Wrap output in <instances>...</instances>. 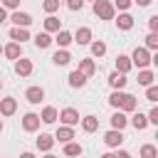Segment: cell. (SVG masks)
I'll return each mask as SVG.
<instances>
[{
	"label": "cell",
	"mask_w": 158,
	"mask_h": 158,
	"mask_svg": "<svg viewBox=\"0 0 158 158\" xmlns=\"http://www.w3.org/2000/svg\"><path fill=\"white\" fill-rule=\"evenodd\" d=\"M151 62H153V57H151V52H148L146 47H136V49H133L131 64H136V67H148Z\"/></svg>",
	"instance_id": "obj_1"
},
{
	"label": "cell",
	"mask_w": 158,
	"mask_h": 158,
	"mask_svg": "<svg viewBox=\"0 0 158 158\" xmlns=\"http://www.w3.org/2000/svg\"><path fill=\"white\" fill-rule=\"evenodd\" d=\"M94 12H96V17H101V20H114V5L106 2V0H96V2H94Z\"/></svg>",
	"instance_id": "obj_2"
},
{
	"label": "cell",
	"mask_w": 158,
	"mask_h": 158,
	"mask_svg": "<svg viewBox=\"0 0 158 158\" xmlns=\"http://www.w3.org/2000/svg\"><path fill=\"white\" fill-rule=\"evenodd\" d=\"M104 143H106V146H111V148H116V146H121V143H123V133L111 128V131L104 136Z\"/></svg>",
	"instance_id": "obj_3"
},
{
	"label": "cell",
	"mask_w": 158,
	"mask_h": 158,
	"mask_svg": "<svg viewBox=\"0 0 158 158\" xmlns=\"http://www.w3.org/2000/svg\"><path fill=\"white\" fill-rule=\"evenodd\" d=\"M15 109H17V101H15L12 96L0 101V114H2V116H12V114H15Z\"/></svg>",
	"instance_id": "obj_4"
},
{
	"label": "cell",
	"mask_w": 158,
	"mask_h": 158,
	"mask_svg": "<svg viewBox=\"0 0 158 158\" xmlns=\"http://www.w3.org/2000/svg\"><path fill=\"white\" fill-rule=\"evenodd\" d=\"M10 20L15 22V27H27V25H32V17H30L27 12H20V10H17V12H15Z\"/></svg>",
	"instance_id": "obj_5"
},
{
	"label": "cell",
	"mask_w": 158,
	"mask_h": 158,
	"mask_svg": "<svg viewBox=\"0 0 158 158\" xmlns=\"http://www.w3.org/2000/svg\"><path fill=\"white\" fill-rule=\"evenodd\" d=\"M25 96H27V101H30V104H40V101L44 99V91H42L40 86H30Z\"/></svg>",
	"instance_id": "obj_6"
},
{
	"label": "cell",
	"mask_w": 158,
	"mask_h": 158,
	"mask_svg": "<svg viewBox=\"0 0 158 158\" xmlns=\"http://www.w3.org/2000/svg\"><path fill=\"white\" fill-rule=\"evenodd\" d=\"M59 118H62L67 126H74V123H79V114H77L74 109H64V111L59 114Z\"/></svg>",
	"instance_id": "obj_7"
},
{
	"label": "cell",
	"mask_w": 158,
	"mask_h": 158,
	"mask_svg": "<svg viewBox=\"0 0 158 158\" xmlns=\"http://www.w3.org/2000/svg\"><path fill=\"white\" fill-rule=\"evenodd\" d=\"M37 126H40V116L37 114H27L22 118V128L25 131H37Z\"/></svg>",
	"instance_id": "obj_8"
},
{
	"label": "cell",
	"mask_w": 158,
	"mask_h": 158,
	"mask_svg": "<svg viewBox=\"0 0 158 158\" xmlns=\"http://www.w3.org/2000/svg\"><path fill=\"white\" fill-rule=\"evenodd\" d=\"M15 72H17L20 77H30V72H32V62H30V59H17Z\"/></svg>",
	"instance_id": "obj_9"
},
{
	"label": "cell",
	"mask_w": 158,
	"mask_h": 158,
	"mask_svg": "<svg viewBox=\"0 0 158 158\" xmlns=\"http://www.w3.org/2000/svg\"><path fill=\"white\" fill-rule=\"evenodd\" d=\"M74 40H77L79 44H89V42H91V30H89V27H79L77 35H74Z\"/></svg>",
	"instance_id": "obj_10"
},
{
	"label": "cell",
	"mask_w": 158,
	"mask_h": 158,
	"mask_svg": "<svg viewBox=\"0 0 158 158\" xmlns=\"http://www.w3.org/2000/svg\"><path fill=\"white\" fill-rule=\"evenodd\" d=\"M126 81H128V79H126V74H118V72H114V74L109 77V84H111L114 89H123V86H126Z\"/></svg>",
	"instance_id": "obj_11"
},
{
	"label": "cell",
	"mask_w": 158,
	"mask_h": 158,
	"mask_svg": "<svg viewBox=\"0 0 158 158\" xmlns=\"http://www.w3.org/2000/svg\"><path fill=\"white\" fill-rule=\"evenodd\" d=\"M54 138H57L59 143H69V141L74 138V131H72L69 126H62V128L57 131V136H54Z\"/></svg>",
	"instance_id": "obj_12"
},
{
	"label": "cell",
	"mask_w": 158,
	"mask_h": 158,
	"mask_svg": "<svg viewBox=\"0 0 158 158\" xmlns=\"http://www.w3.org/2000/svg\"><path fill=\"white\" fill-rule=\"evenodd\" d=\"M40 121H42V123H54V121H57V109H54V106H47V109L42 111Z\"/></svg>",
	"instance_id": "obj_13"
},
{
	"label": "cell",
	"mask_w": 158,
	"mask_h": 158,
	"mask_svg": "<svg viewBox=\"0 0 158 158\" xmlns=\"http://www.w3.org/2000/svg\"><path fill=\"white\" fill-rule=\"evenodd\" d=\"M126 123H128V118H126V116H123L121 111H116V114L111 116V126H114V131H121V128H123Z\"/></svg>",
	"instance_id": "obj_14"
},
{
	"label": "cell",
	"mask_w": 158,
	"mask_h": 158,
	"mask_svg": "<svg viewBox=\"0 0 158 158\" xmlns=\"http://www.w3.org/2000/svg\"><path fill=\"white\" fill-rule=\"evenodd\" d=\"M54 146V136H47V133H42L40 138H37V148L40 151H49Z\"/></svg>",
	"instance_id": "obj_15"
},
{
	"label": "cell",
	"mask_w": 158,
	"mask_h": 158,
	"mask_svg": "<svg viewBox=\"0 0 158 158\" xmlns=\"http://www.w3.org/2000/svg\"><path fill=\"white\" fill-rule=\"evenodd\" d=\"M10 37H12L15 42H25V40H30V35H27L25 27H12V30H10Z\"/></svg>",
	"instance_id": "obj_16"
},
{
	"label": "cell",
	"mask_w": 158,
	"mask_h": 158,
	"mask_svg": "<svg viewBox=\"0 0 158 158\" xmlns=\"http://www.w3.org/2000/svg\"><path fill=\"white\" fill-rule=\"evenodd\" d=\"M116 69H118V74H126V72L131 69V59L123 57V54H118V57H116Z\"/></svg>",
	"instance_id": "obj_17"
},
{
	"label": "cell",
	"mask_w": 158,
	"mask_h": 158,
	"mask_svg": "<svg viewBox=\"0 0 158 158\" xmlns=\"http://www.w3.org/2000/svg\"><path fill=\"white\" fill-rule=\"evenodd\" d=\"M84 84H86V77H84L79 69L69 74V86H84Z\"/></svg>",
	"instance_id": "obj_18"
},
{
	"label": "cell",
	"mask_w": 158,
	"mask_h": 158,
	"mask_svg": "<svg viewBox=\"0 0 158 158\" xmlns=\"http://www.w3.org/2000/svg\"><path fill=\"white\" fill-rule=\"evenodd\" d=\"M81 126H84V131H86V133H91V131H96V128H99V118H96V116H84Z\"/></svg>",
	"instance_id": "obj_19"
},
{
	"label": "cell",
	"mask_w": 158,
	"mask_h": 158,
	"mask_svg": "<svg viewBox=\"0 0 158 158\" xmlns=\"http://www.w3.org/2000/svg\"><path fill=\"white\" fill-rule=\"evenodd\" d=\"M2 52H5V57H7V59H17V57H20V44H17V42H10Z\"/></svg>",
	"instance_id": "obj_20"
},
{
	"label": "cell",
	"mask_w": 158,
	"mask_h": 158,
	"mask_svg": "<svg viewBox=\"0 0 158 158\" xmlns=\"http://www.w3.org/2000/svg\"><path fill=\"white\" fill-rule=\"evenodd\" d=\"M52 59H54V64L64 67V64H69V59H72V57H69V52H67V49H59V52H54V57H52Z\"/></svg>",
	"instance_id": "obj_21"
},
{
	"label": "cell",
	"mask_w": 158,
	"mask_h": 158,
	"mask_svg": "<svg viewBox=\"0 0 158 158\" xmlns=\"http://www.w3.org/2000/svg\"><path fill=\"white\" fill-rule=\"evenodd\" d=\"M94 69H96V67H94V59H81V62H79V72H81L84 77L94 74Z\"/></svg>",
	"instance_id": "obj_22"
},
{
	"label": "cell",
	"mask_w": 158,
	"mask_h": 158,
	"mask_svg": "<svg viewBox=\"0 0 158 158\" xmlns=\"http://www.w3.org/2000/svg\"><path fill=\"white\" fill-rule=\"evenodd\" d=\"M131 123H133V128H136V131H143V128L148 126V118H146L143 114H133V118H131Z\"/></svg>",
	"instance_id": "obj_23"
},
{
	"label": "cell",
	"mask_w": 158,
	"mask_h": 158,
	"mask_svg": "<svg viewBox=\"0 0 158 158\" xmlns=\"http://www.w3.org/2000/svg\"><path fill=\"white\" fill-rule=\"evenodd\" d=\"M116 25H118V30H131V27H133V17H131V15H118Z\"/></svg>",
	"instance_id": "obj_24"
},
{
	"label": "cell",
	"mask_w": 158,
	"mask_h": 158,
	"mask_svg": "<svg viewBox=\"0 0 158 158\" xmlns=\"http://www.w3.org/2000/svg\"><path fill=\"white\" fill-rule=\"evenodd\" d=\"M44 30H47V32H59V17L49 15V17L44 20Z\"/></svg>",
	"instance_id": "obj_25"
},
{
	"label": "cell",
	"mask_w": 158,
	"mask_h": 158,
	"mask_svg": "<svg viewBox=\"0 0 158 158\" xmlns=\"http://www.w3.org/2000/svg\"><path fill=\"white\" fill-rule=\"evenodd\" d=\"M35 44H37V47H42V49H44V47H49V44H52V37H49V35H47V32H40V35H37V37H35Z\"/></svg>",
	"instance_id": "obj_26"
},
{
	"label": "cell",
	"mask_w": 158,
	"mask_h": 158,
	"mask_svg": "<svg viewBox=\"0 0 158 158\" xmlns=\"http://www.w3.org/2000/svg\"><path fill=\"white\" fill-rule=\"evenodd\" d=\"M123 96H126L123 91H114V94L109 96V104H111L114 109H121V104H123Z\"/></svg>",
	"instance_id": "obj_27"
},
{
	"label": "cell",
	"mask_w": 158,
	"mask_h": 158,
	"mask_svg": "<svg viewBox=\"0 0 158 158\" xmlns=\"http://www.w3.org/2000/svg\"><path fill=\"white\" fill-rule=\"evenodd\" d=\"M69 42H72V35H69L67 30H59V32H57V44H59V47H67Z\"/></svg>",
	"instance_id": "obj_28"
},
{
	"label": "cell",
	"mask_w": 158,
	"mask_h": 158,
	"mask_svg": "<svg viewBox=\"0 0 158 158\" xmlns=\"http://www.w3.org/2000/svg\"><path fill=\"white\" fill-rule=\"evenodd\" d=\"M64 153H67V156H81V146L69 141V143H64Z\"/></svg>",
	"instance_id": "obj_29"
},
{
	"label": "cell",
	"mask_w": 158,
	"mask_h": 158,
	"mask_svg": "<svg viewBox=\"0 0 158 158\" xmlns=\"http://www.w3.org/2000/svg\"><path fill=\"white\" fill-rule=\"evenodd\" d=\"M151 81H153V72L143 69V72L138 74V84H143V86H151Z\"/></svg>",
	"instance_id": "obj_30"
},
{
	"label": "cell",
	"mask_w": 158,
	"mask_h": 158,
	"mask_svg": "<svg viewBox=\"0 0 158 158\" xmlns=\"http://www.w3.org/2000/svg\"><path fill=\"white\" fill-rule=\"evenodd\" d=\"M121 109H123V111H133V109H136V96L126 94V96H123V104H121Z\"/></svg>",
	"instance_id": "obj_31"
},
{
	"label": "cell",
	"mask_w": 158,
	"mask_h": 158,
	"mask_svg": "<svg viewBox=\"0 0 158 158\" xmlns=\"http://www.w3.org/2000/svg\"><path fill=\"white\" fill-rule=\"evenodd\" d=\"M91 54H94V57H104V54H106V44H104V42H94V44H91Z\"/></svg>",
	"instance_id": "obj_32"
},
{
	"label": "cell",
	"mask_w": 158,
	"mask_h": 158,
	"mask_svg": "<svg viewBox=\"0 0 158 158\" xmlns=\"http://www.w3.org/2000/svg\"><path fill=\"white\" fill-rule=\"evenodd\" d=\"M141 158H156V146L146 143V146L141 148Z\"/></svg>",
	"instance_id": "obj_33"
},
{
	"label": "cell",
	"mask_w": 158,
	"mask_h": 158,
	"mask_svg": "<svg viewBox=\"0 0 158 158\" xmlns=\"http://www.w3.org/2000/svg\"><path fill=\"white\" fill-rule=\"evenodd\" d=\"M146 47H148V49H156V47H158V35H156V32H151V35L146 37Z\"/></svg>",
	"instance_id": "obj_34"
},
{
	"label": "cell",
	"mask_w": 158,
	"mask_h": 158,
	"mask_svg": "<svg viewBox=\"0 0 158 158\" xmlns=\"http://www.w3.org/2000/svg\"><path fill=\"white\" fill-rule=\"evenodd\" d=\"M42 7H44L47 12H54V10L59 7V0H44V2H42Z\"/></svg>",
	"instance_id": "obj_35"
},
{
	"label": "cell",
	"mask_w": 158,
	"mask_h": 158,
	"mask_svg": "<svg viewBox=\"0 0 158 158\" xmlns=\"http://www.w3.org/2000/svg\"><path fill=\"white\" fill-rule=\"evenodd\" d=\"M146 96H148V101H156V99H158V86H148Z\"/></svg>",
	"instance_id": "obj_36"
},
{
	"label": "cell",
	"mask_w": 158,
	"mask_h": 158,
	"mask_svg": "<svg viewBox=\"0 0 158 158\" xmlns=\"http://www.w3.org/2000/svg\"><path fill=\"white\" fill-rule=\"evenodd\" d=\"M81 5H84V0H67L69 10H81Z\"/></svg>",
	"instance_id": "obj_37"
},
{
	"label": "cell",
	"mask_w": 158,
	"mask_h": 158,
	"mask_svg": "<svg viewBox=\"0 0 158 158\" xmlns=\"http://www.w3.org/2000/svg\"><path fill=\"white\" fill-rule=\"evenodd\" d=\"M146 118H148V121H151V123H158V109H156V106H153V109H151V114H148V116H146Z\"/></svg>",
	"instance_id": "obj_38"
},
{
	"label": "cell",
	"mask_w": 158,
	"mask_h": 158,
	"mask_svg": "<svg viewBox=\"0 0 158 158\" xmlns=\"http://www.w3.org/2000/svg\"><path fill=\"white\" fill-rule=\"evenodd\" d=\"M148 25H151V30L156 32V30H158V15H151V20H148Z\"/></svg>",
	"instance_id": "obj_39"
},
{
	"label": "cell",
	"mask_w": 158,
	"mask_h": 158,
	"mask_svg": "<svg viewBox=\"0 0 158 158\" xmlns=\"http://www.w3.org/2000/svg\"><path fill=\"white\" fill-rule=\"evenodd\" d=\"M131 5V0H116V7H121V10H126Z\"/></svg>",
	"instance_id": "obj_40"
},
{
	"label": "cell",
	"mask_w": 158,
	"mask_h": 158,
	"mask_svg": "<svg viewBox=\"0 0 158 158\" xmlns=\"http://www.w3.org/2000/svg\"><path fill=\"white\" fill-rule=\"evenodd\" d=\"M2 5H5V7H17L20 0H2Z\"/></svg>",
	"instance_id": "obj_41"
},
{
	"label": "cell",
	"mask_w": 158,
	"mask_h": 158,
	"mask_svg": "<svg viewBox=\"0 0 158 158\" xmlns=\"http://www.w3.org/2000/svg\"><path fill=\"white\" fill-rule=\"evenodd\" d=\"M116 158H131V156H128L126 151H121V153H116Z\"/></svg>",
	"instance_id": "obj_42"
},
{
	"label": "cell",
	"mask_w": 158,
	"mask_h": 158,
	"mask_svg": "<svg viewBox=\"0 0 158 158\" xmlns=\"http://www.w3.org/2000/svg\"><path fill=\"white\" fill-rule=\"evenodd\" d=\"M2 22H5V10L0 7V25H2Z\"/></svg>",
	"instance_id": "obj_43"
},
{
	"label": "cell",
	"mask_w": 158,
	"mask_h": 158,
	"mask_svg": "<svg viewBox=\"0 0 158 158\" xmlns=\"http://www.w3.org/2000/svg\"><path fill=\"white\" fill-rule=\"evenodd\" d=\"M138 5H151V0H136Z\"/></svg>",
	"instance_id": "obj_44"
},
{
	"label": "cell",
	"mask_w": 158,
	"mask_h": 158,
	"mask_svg": "<svg viewBox=\"0 0 158 158\" xmlns=\"http://www.w3.org/2000/svg\"><path fill=\"white\" fill-rule=\"evenodd\" d=\"M101 158H116V156H114V153H104Z\"/></svg>",
	"instance_id": "obj_45"
},
{
	"label": "cell",
	"mask_w": 158,
	"mask_h": 158,
	"mask_svg": "<svg viewBox=\"0 0 158 158\" xmlns=\"http://www.w3.org/2000/svg\"><path fill=\"white\" fill-rule=\"evenodd\" d=\"M20 158H35V156H32V153H22Z\"/></svg>",
	"instance_id": "obj_46"
},
{
	"label": "cell",
	"mask_w": 158,
	"mask_h": 158,
	"mask_svg": "<svg viewBox=\"0 0 158 158\" xmlns=\"http://www.w3.org/2000/svg\"><path fill=\"white\" fill-rule=\"evenodd\" d=\"M44 158H57V156H52V153H47V156H44Z\"/></svg>",
	"instance_id": "obj_47"
},
{
	"label": "cell",
	"mask_w": 158,
	"mask_h": 158,
	"mask_svg": "<svg viewBox=\"0 0 158 158\" xmlns=\"http://www.w3.org/2000/svg\"><path fill=\"white\" fill-rule=\"evenodd\" d=\"M0 131H2V121H0Z\"/></svg>",
	"instance_id": "obj_48"
},
{
	"label": "cell",
	"mask_w": 158,
	"mask_h": 158,
	"mask_svg": "<svg viewBox=\"0 0 158 158\" xmlns=\"http://www.w3.org/2000/svg\"><path fill=\"white\" fill-rule=\"evenodd\" d=\"M0 52H2V47H0Z\"/></svg>",
	"instance_id": "obj_49"
},
{
	"label": "cell",
	"mask_w": 158,
	"mask_h": 158,
	"mask_svg": "<svg viewBox=\"0 0 158 158\" xmlns=\"http://www.w3.org/2000/svg\"><path fill=\"white\" fill-rule=\"evenodd\" d=\"M0 86H2V81H0Z\"/></svg>",
	"instance_id": "obj_50"
},
{
	"label": "cell",
	"mask_w": 158,
	"mask_h": 158,
	"mask_svg": "<svg viewBox=\"0 0 158 158\" xmlns=\"http://www.w3.org/2000/svg\"><path fill=\"white\" fill-rule=\"evenodd\" d=\"M94 2H96V0H94Z\"/></svg>",
	"instance_id": "obj_51"
}]
</instances>
